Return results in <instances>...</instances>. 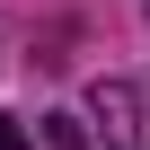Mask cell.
<instances>
[{
    "instance_id": "obj_1",
    "label": "cell",
    "mask_w": 150,
    "mask_h": 150,
    "mask_svg": "<svg viewBox=\"0 0 150 150\" xmlns=\"http://www.w3.org/2000/svg\"><path fill=\"white\" fill-rule=\"evenodd\" d=\"M97 124H106V150H150L141 141V97L124 80H97Z\"/></svg>"
},
{
    "instance_id": "obj_2",
    "label": "cell",
    "mask_w": 150,
    "mask_h": 150,
    "mask_svg": "<svg viewBox=\"0 0 150 150\" xmlns=\"http://www.w3.org/2000/svg\"><path fill=\"white\" fill-rule=\"evenodd\" d=\"M53 124V150H88V132H80V115H44Z\"/></svg>"
},
{
    "instance_id": "obj_3",
    "label": "cell",
    "mask_w": 150,
    "mask_h": 150,
    "mask_svg": "<svg viewBox=\"0 0 150 150\" xmlns=\"http://www.w3.org/2000/svg\"><path fill=\"white\" fill-rule=\"evenodd\" d=\"M0 150H27V132H18V124H9V115H0Z\"/></svg>"
}]
</instances>
